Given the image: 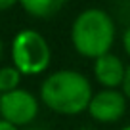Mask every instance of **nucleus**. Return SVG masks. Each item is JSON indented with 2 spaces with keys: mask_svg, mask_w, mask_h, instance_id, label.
I'll use <instances>...</instances> for the list:
<instances>
[{
  "mask_svg": "<svg viewBox=\"0 0 130 130\" xmlns=\"http://www.w3.org/2000/svg\"><path fill=\"white\" fill-rule=\"evenodd\" d=\"M40 102L50 111L65 117H73L88 111V105L94 98V90L88 77L75 69H59L50 73L42 80Z\"/></svg>",
  "mask_w": 130,
  "mask_h": 130,
  "instance_id": "nucleus-1",
  "label": "nucleus"
},
{
  "mask_svg": "<svg viewBox=\"0 0 130 130\" xmlns=\"http://www.w3.org/2000/svg\"><path fill=\"white\" fill-rule=\"evenodd\" d=\"M117 27L105 10L86 8L75 17L71 25V44L75 52L88 59H98L113 48Z\"/></svg>",
  "mask_w": 130,
  "mask_h": 130,
  "instance_id": "nucleus-2",
  "label": "nucleus"
},
{
  "mask_svg": "<svg viewBox=\"0 0 130 130\" xmlns=\"http://www.w3.org/2000/svg\"><path fill=\"white\" fill-rule=\"evenodd\" d=\"M12 65L23 77H37L50 67L52 48L37 29H21L12 40Z\"/></svg>",
  "mask_w": 130,
  "mask_h": 130,
  "instance_id": "nucleus-3",
  "label": "nucleus"
},
{
  "mask_svg": "<svg viewBox=\"0 0 130 130\" xmlns=\"http://www.w3.org/2000/svg\"><path fill=\"white\" fill-rule=\"evenodd\" d=\"M40 102L32 92L23 88L0 94V119L15 124L17 128H27L37 119Z\"/></svg>",
  "mask_w": 130,
  "mask_h": 130,
  "instance_id": "nucleus-4",
  "label": "nucleus"
},
{
  "mask_svg": "<svg viewBox=\"0 0 130 130\" xmlns=\"http://www.w3.org/2000/svg\"><path fill=\"white\" fill-rule=\"evenodd\" d=\"M126 96L119 88H103L94 94L88 105V113L94 121L111 124L124 117L126 113Z\"/></svg>",
  "mask_w": 130,
  "mask_h": 130,
  "instance_id": "nucleus-5",
  "label": "nucleus"
},
{
  "mask_svg": "<svg viewBox=\"0 0 130 130\" xmlns=\"http://www.w3.org/2000/svg\"><path fill=\"white\" fill-rule=\"evenodd\" d=\"M126 75V65L113 52L94 59V78L103 88H121Z\"/></svg>",
  "mask_w": 130,
  "mask_h": 130,
  "instance_id": "nucleus-6",
  "label": "nucleus"
},
{
  "mask_svg": "<svg viewBox=\"0 0 130 130\" xmlns=\"http://www.w3.org/2000/svg\"><path fill=\"white\" fill-rule=\"evenodd\" d=\"M65 4H67V0H19V6L23 8V12L37 19L54 17L63 10Z\"/></svg>",
  "mask_w": 130,
  "mask_h": 130,
  "instance_id": "nucleus-7",
  "label": "nucleus"
},
{
  "mask_svg": "<svg viewBox=\"0 0 130 130\" xmlns=\"http://www.w3.org/2000/svg\"><path fill=\"white\" fill-rule=\"evenodd\" d=\"M21 71L13 65H4L0 67V94L12 92V90H17L21 84Z\"/></svg>",
  "mask_w": 130,
  "mask_h": 130,
  "instance_id": "nucleus-8",
  "label": "nucleus"
},
{
  "mask_svg": "<svg viewBox=\"0 0 130 130\" xmlns=\"http://www.w3.org/2000/svg\"><path fill=\"white\" fill-rule=\"evenodd\" d=\"M121 90H122V94L126 96V100L130 102V65L126 67V75H124V80H122Z\"/></svg>",
  "mask_w": 130,
  "mask_h": 130,
  "instance_id": "nucleus-9",
  "label": "nucleus"
},
{
  "mask_svg": "<svg viewBox=\"0 0 130 130\" xmlns=\"http://www.w3.org/2000/svg\"><path fill=\"white\" fill-rule=\"evenodd\" d=\"M17 4H19V0H0V12H8Z\"/></svg>",
  "mask_w": 130,
  "mask_h": 130,
  "instance_id": "nucleus-10",
  "label": "nucleus"
},
{
  "mask_svg": "<svg viewBox=\"0 0 130 130\" xmlns=\"http://www.w3.org/2000/svg\"><path fill=\"white\" fill-rule=\"evenodd\" d=\"M122 48H124V52L130 56V27L122 32Z\"/></svg>",
  "mask_w": 130,
  "mask_h": 130,
  "instance_id": "nucleus-11",
  "label": "nucleus"
},
{
  "mask_svg": "<svg viewBox=\"0 0 130 130\" xmlns=\"http://www.w3.org/2000/svg\"><path fill=\"white\" fill-rule=\"evenodd\" d=\"M0 130H21V128H17L15 124H12V122L4 121V119H0Z\"/></svg>",
  "mask_w": 130,
  "mask_h": 130,
  "instance_id": "nucleus-12",
  "label": "nucleus"
},
{
  "mask_svg": "<svg viewBox=\"0 0 130 130\" xmlns=\"http://www.w3.org/2000/svg\"><path fill=\"white\" fill-rule=\"evenodd\" d=\"M21 130H42V128H37V126H27V128H21Z\"/></svg>",
  "mask_w": 130,
  "mask_h": 130,
  "instance_id": "nucleus-13",
  "label": "nucleus"
},
{
  "mask_svg": "<svg viewBox=\"0 0 130 130\" xmlns=\"http://www.w3.org/2000/svg\"><path fill=\"white\" fill-rule=\"evenodd\" d=\"M2 52H4V46H2V40H0V59H2Z\"/></svg>",
  "mask_w": 130,
  "mask_h": 130,
  "instance_id": "nucleus-14",
  "label": "nucleus"
},
{
  "mask_svg": "<svg viewBox=\"0 0 130 130\" xmlns=\"http://www.w3.org/2000/svg\"><path fill=\"white\" fill-rule=\"evenodd\" d=\"M121 130H130V124H128V126H124V128H121Z\"/></svg>",
  "mask_w": 130,
  "mask_h": 130,
  "instance_id": "nucleus-15",
  "label": "nucleus"
}]
</instances>
